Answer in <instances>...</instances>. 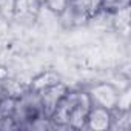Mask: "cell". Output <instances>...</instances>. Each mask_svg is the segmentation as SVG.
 Wrapping results in <instances>:
<instances>
[{
  "mask_svg": "<svg viewBox=\"0 0 131 131\" xmlns=\"http://www.w3.org/2000/svg\"><path fill=\"white\" fill-rule=\"evenodd\" d=\"M129 106H131V90L126 88V90L120 91L119 100H117V106H116L114 111H117V113H126V111H129Z\"/></svg>",
  "mask_w": 131,
  "mask_h": 131,
  "instance_id": "cell-11",
  "label": "cell"
},
{
  "mask_svg": "<svg viewBox=\"0 0 131 131\" xmlns=\"http://www.w3.org/2000/svg\"><path fill=\"white\" fill-rule=\"evenodd\" d=\"M129 6V0H102V13L113 14Z\"/></svg>",
  "mask_w": 131,
  "mask_h": 131,
  "instance_id": "cell-10",
  "label": "cell"
},
{
  "mask_svg": "<svg viewBox=\"0 0 131 131\" xmlns=\"http://www.w3.org/2000/svg\"><path fill=\"white\" fill-rule=\"evenodd\" d=\"M70 3L88 20L94 19V16L102 11V0H70Z\"/></svg>",
  "mask_w": 131,
  "mask_h": 131,
  "instance_id": "cell-6",
  "label": "cell"
},
{
  "mask_svg": "<svg viewBox=\"0 0 131 131\" xmlns=\"http://www.w3.org/2000/svg\"><path fill=\"white\" fill-rule=\"evenodd\" d=\"M42 5L37 0H17L16 2V13L14 20L22 25H31L36 22Z\"/></svg>",
  "mask_w": 131,
  "mask_h": 131,
  "instance_id": "cell-5",
  "label": "cell"
},
{
  "mask_svg": "<svg viewBox=\"0 0 131 131\" xmlns=\"http://www.w3.org/2000/svg\"><path fill=\"white\" fill-rule=\"evenodd\" d=\"M113 122H114V113L102 108V106H96L91 105L88 114H86V122H85V128L93 129V131H106L113 128Z\"/></svg>",
  "mask_w": 131,
  "mask_h": 131,
  "instance_id": "cell-4",
  "label": "cell"
},
{
  "mask_svg": "<svg viewBox=\"0 0 131 131\" xmlns=\"http://www.w3.org/2000/svg\"><path fill=\"white\" fill-rule=\"evenodd\" d=\"M68 5H70V0H45L43 2V6L56 16L62 14Z\"/></svg>",
  "mask_w": 131,
  "mask_h": 131,
  "instance_id": "cell-12",
  "label": "cell"
},
{
  "mask_svg": "<svg viewBox=\"0 0 131 131\" xmlns=\"http://www.w3.org/2000/svg\"><path fill=\"white\" fill-rule=\"evenodd\" d=\"M86 93L90 96L91 105L102 106V108H106L110 111H114L117 106L120 90L110 82H100V83H96L94 86H91Z\"/></svg>",
  "mask_w": 131,
  "mask_h": 131,
  "instance_id": "cell-2",
  "label": "cell"
},
{
  "mask_svg": "<svg viewBox=\"0 0 131 131\" xmlns=\"http://www.w3.org/2000/svg\"><path fill=\"white\" fill-rule=\"evenodd\" d=\"M17 0H0V16L5 19H14Z\"/></svg>",
  "mask_w": 131,
  "mask_h": 131,
  "instance_id": "cell-13",
  "label": "cell"
},
{
  "mask_svg": "<svg viewBox=\"0 0 131 131\" xmlns=\"http://www.w3.org/2000/svg\"><path fill=\"white\" fill-rule=\"evenodd\" d=\"M68 93V86L65 85L63 82H59L52 86L45 88L43 91L37 93L40 103H42V111L45 117H51V114L54 113L56 106L59 105V102L62 100V97Z\"/></svg>",
  "mask_w": 131,
  "mask_h": 131,
  "instance_id": "cell-3",
  "label": "cell"
},
{
  "mask_svg": "<svg viewBox=\"0 0 131 131\" xmlns=\"http://www.w3.org/2000/svg\"><path fill=\"white\" fill-rule=\"evenodd\" d=\"M110 16H111V22H113L114 28L122 34H128V29H129V6H126L120 11H116Z\"/></svg>",
  "mask_w": 131,
  "mask_h": 131,
  "instance_id": "cell-9",
  "label": "cell"
},
{
  "mask_svg": "<svg viewBox=\"0 0 131 131\" xmlns=\"http://www.w3.org/2000/svg\"><path fill=\"white\" fill-rule=\"evenodd\" d=\"M91 108V100L86 91H70L62 97L54 113L51 114V122L54 126H67L73 129L85 128L86 114Z\"/></svg>",
  "mask_w": 131,
  "mask_h": 131,
  "instance_id": "cell-1",
  "label": "cell"
},
{
  "mask_svg": "<svg viewBox=\"0 0 131 131\" xmlns=\"http://www.w3.org/2000/svg\"><path fill=\"white\" fill-rule=\"evenodd\" d=\"M59 82H62V80H60V76L57 73H54V71H45V73H42V74H39V76H36L32 79V82L29 85V90L34 91V93H40L45 88L52 86V85H56Z\"/></svg>",
  "mask_w": 131,
  "mask_h": 131,
  "instance_id": "cell-7",
  "label": "cell"
},
{
  "mask_svg": "<svg viewBox=\"0 0 131 131\" xmlns=\"http://www.w3.org/2000/svg\"><path fill=\"white\" fill-rule=\"evenodd\" d=\"M0 99H2V94H0Z\"/></svg>",
  "mask_w": 131,
  "mask_h": 131,
  "instance_id": "cell-14",
  "label": "cell"
},
{
  "mask_svg": "<svg viewBox=\"0 0 131 131\" xmlns=\"http://www.w3.org/2000/svg\"><path fill=\"white\" fill-rule=\"evenodd\" d=\"M59 17H60V22L67 26V28H74V26H80V25H85V23H88L90 20L83 16V14H80L71 3L65 8V11L62 13V14H59Z\"/></svg>",
  "mask_w": 131,
  "mask_h": 131,
  "instance_id": "cell-8",
  "label": "cell"
}]
</instances>
